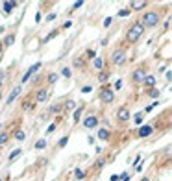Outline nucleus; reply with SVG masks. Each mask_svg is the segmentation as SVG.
Returning a JSON list of instances; mask_svg holds the SVG:
<instances>
[{
	"instance_id": "f257e3e1",
	"label": "nucleus",
	"mask_w": 172,
	"mask_h": 181,
	"mask_svg": "<svg viewBox=\"0 0 172 181\" xmlns=\"http://www.w3.org/2000/svg\"><path fill=\"white\" fill-rule=\"evenodd\" d=\"M143 34H144V26L141 24V20H137V22H133L130 28H128V31H126V41L130 42V45H133V42H137L139 39L143 37Z\"/></svg>"
},
{
	"instance_id": "f03ea898",
	"label": "nucleus",
	"mask_w": 172,
	"mask_h": 181,
	"mask_svg": "<svg viewBox=\"0 0 172 181\" xmlns=\"http://www.w3.org/2000/svg\"><path fill=\"white\" fill-rule=\"evenodd\" d=\"M159 20H161V15L157 11H146L143 15L141 24L143 26H148V28H156V26H159Z\"/></svg>"
},
{
	"instance_id": "7ed1b4c3",
	"label": "nucleus",
	"mask_w": 172,
	"mask_h": 181,
	"mask_svg": "<svg viewBox=\"0 0 172 181\" xmlns=\"http://www.w3.org/2000/svg\"><path fill=\"white\" fill-rule=\"evenodd\" d=\"M126 48H117L113 54H111V63L113 65H124L126 63Z\"/></svg>"
},
{
	"instance_id": "20e7f679",
	"label": "nucleus",
	"mask_w": 172,
	"mask_h": 181,
	"mask_svg": "<svg viewBox=\"0 0 172 181\" xmlns=\"http://www.w3.org/2000/svg\"><path fill=\"white\" fill-rule=\"evenodd\" d=\"M100 100H102V104H111V102L115 100L113 89H109L107 85H104V87L100 89Z\"/></svg>"
},
{
	"instance_id": "39448f33",
	"label": "nucleus",
	"mask_w": 172,
	"mask_h": 181,
	"mask_svg": "<svg viewBox=\"0 0 172 181\" xmlns=\"http://www.w3.org/2000/svg\"><path fill=\"white\" fill-rule=\"evenodd\" d=\"M117 120L119 124H126L130 120V109H128V105H120L119 111H117Z\"/></svg>"
},
{
	"instance_id": "423d86ee",
	"label": "nucleus",
	"mask_w": 172,
	"mask_h": 181,
	"mask_svg": "<svg viewBox=\"0 0 172 181\" xmlns=\"http://www.w3.org/2000/svg\"><path fill=\"white\" fill-rule=\"evenodd\" d=\"M144 76H146V70H144V67H137V69L132 72V81H133V83H143Z\"/></svg>"
},
{
	"instance_id": "0eeeda50",
	"label": "nucleus",
	"mask_w": 172,
	"mask_h": 181,
	"mask_svg": "<svg viewBox=\"0 0 172 181\" xmlns=\"http://www.w3.org/2000/svg\"><path fill=\"white\" fill-rule=\"evenodd\" d=\"M83 127H85V130H93V127H98V116H96V115H89L87 118L83 120Z\"/></svg>"
},
{
	"instance_id": "6e6552de",
	"label": "nucleus",
	"mask_w": 172,
	"mask_h": 181,
	"mask_svg": "<svg viewBox=\"0 0 172 181\" xmlns=\"http://www.w3.org/2000/svg\"><path fill=\"white\" fill-rule=\"evenodd\" d=\"M39 69H41V63H35V65H31V67H30V69L26 70V74L22 76V83H26V81H28V80H30L31 76H34V74H35V72H37Z\"/></svg>"
},
{
	"instance_id": "1a4fd4ad",
	"label": "nucleus",
	"mask_w": 172,
	"mask_h": 181,
	"mask_svg": "<svg viewBox=\"0 0 172 181\" xmlns=\"http://www.w3.org/2000/svg\"><path fill=\"white\" fill-rule=\"evenodd\" d=\"M152 133H154L152 126H143V127H139V131H137V135L141 137V139H146V137H150Z\"/></svg>"
},
{
	"instance_id": "9d476101",
	"label": "nucleus",
	"mask_w": 172,
	"mask_h": 181,
	"mask_svg": "<svg viewBox=\"0 0 172 181\" xmlns=\"http://www.w3.org/2000/svg\"><path fill=\"white\" fill-rule=\"evenodd\" d=\"M143 85L146 89H154L156 87V76H152V74H146L144 80H143Z\"/></svg>"
},
{
	"instance_id": "9b49d317",
	"label": "nucleus",
	"mask_w": 172,
	"mask_h": 181,
	"mask_svg": "<svg viewBox=\"0 0 172 181\" xmlns=\"http://www.w3.org/2000/svg\"><path fill=\"white\" fill-rule=\"evenodd\" d=\"M46 98H48V91L43 87V89H39L37 92H35V102H46Z\"/></svg>"
},
{
	"instance_id": "f8f14e48",
	"label": "nucleus",
	"mask_w": 172,
	"mask_h": 181,
	"mask_svg": "<svg viewBox=\"0 0 172 181\" xmlns=\"http://www.w3.org/2000/svg\"><path fill=\"white\" fill-rule=\"evenodd\" d=\"M17 6H19L17 2H4V15H11Z\"/></svg>"
},
{
	"instance_id": "ddd939ff",
	"label": "nucleus",
	"mask_w": 172,
	"mask_h": 181,
	"mask_svg": "<svg viewBox=\"0 0 172 181\" xmlns=\"http://www.w3.org/2000/svg\"><path fill=\"white\" fill-rule=\"evenodd\" d=\"M109 130H105V127H100V130H98V139L100 141H109Z\"/></svg>"
},
{
	"instance_id": "4468645a",
	"label": "nucleus",
	"mask_w": 172,
	"mask_h": 181,
	"mask_svg": "<svg viewBox=\"0 0 172 181\" xmlns=\"http://www.w3.org/2000/svg\"><path fill=\"white\" fill-rule=\"evenodd\" d=\"M19 94H20V85H17V87H13V91H11V94H9V96H7V104H11L17 96H19Z\"/></svg>"
},
{
	"instance_id": "2eb2a0df",
	"label": "nucleus",
	"mask_w": 172,
	"mask_h": 181,
	"mask_svg": "<svg viewBox=\"0 0 172 181\" xmlns=\"http://www.w3.org/2000/svg\"><path fill=\"white\" fill-rule=\"evenodd\" d=\"M9 139H11V133H7V131H0V146L7 144Z\"/></svg>"
},
{
	"instance_id": "dca6fc26",
	"label": "nucleus",
	"mask_w": 172,
	"mask_h": 181,
	"mask_svg": "<svg viewBox=\"0 0 172 181\" xmlns=\"http://www.w3.org/2000/svg\"><path fill=\"white\" fill-rule=\"evenodd\" d=\"M93 67L96 69V70H104V61H102V57H98V56H96L94 59H93Z\"/></svg>"
},
{
	"instance_id": "f3484780",
	"label": "nucleus",
	"mask_w": 172,
	"mask_h": 181,
	"mask_svg": "<svg viewBox=\"0 0 172 181\" xmlns=\"http://www.w3.org/2000/svg\"><path fill=\"white\" fill-rule=\"evenodd\" d=\"M109 74H111L109 70H100V72H98V81H102V83H104V81H107Z\"/></svg>"
},
{
	"instance_id": "a211bd4d",
	"label": "nucleus",
	"mask_w": 172,
	"mask_h": 181,
	"mask_svg": "<svg viewBox=\"0 0 172 181\" xmlns=\"http://www.w3.org/2000/svg\"><path fill=\"white\" fill-rule=\"evenodd\" d=\"M13 41H15V34H9L6 39H4V42H2V46H11L13 45Z\"/></svg>"
},
{
	"instance_id": "6ab92c4d",
	"label": "nucleus",
	"mask_w": 172,
	"mask_h": 181,
	"mask_svg": "<svg viewBox=\"0 0 172 181\" xmlns=\"http://www.w3.org/2000/svg\"><path fill=\"white\" fill-rule=\"evenodd\" d=\"M143 7H146V2H132V6H130V11H133V9H143Z\"/></svg>"
},
{
	"instance_id": "aec40b11",
	"label": "nucleus",
	"mask_w": 172,
	"mask_h": 181,
	"mask_svg": "<svg viewBox=\"0 0 172 181\" xmlns=\"http://www.w3.org/2000/svg\"><path fill=\"white\" fill-rule=\"evenodd\" d=\"M13 137H15L17 141H24V139H26V133H24V131H22V130H20V127H19V130H17V131L13 133Z\"/></svg>"
},
{
	"instance_id": "412c9836",
	"label": "nucleus",
	"mask_w": 172,
	"mask_h": 181,
	"mask_svg": "<svg viewBox=\"0 0 172 181\" xmlns=\"http://www.w3.org/2000/svg\"><path fill=\"white\" fill-rule=\"evenodd\" d=\"M46 81H48V85H54V83H56L58 81V74H48V76H46Z\"/></svg>"
},
{
	"instance_id": "4be33fe9",
	"label": "nucleus",
	"mask_w": 172,
	"mask_h": 181,
	"mask_svg": "<svg viewBox=\"0 0 172 181\" xmlns=\"http://www.w3.org/2000/svg\"><path fill=\"white\" fill-rule=\"evenodd\" d=\"M35 148H37V150H45V148H46V141L45 139H39L35 142Z\"/></svg>"
},
{
	"instance_id": "5701e85b",
	"label": "nucleus",
	"mask_w": 172,
	"mask_h": 181,
	"mask_svg": "<svg viewBox=\"0 0 172 181\" xmlns=\"http://www.w3.org/2000/svg\"><path fill=\"white\" fill-rule=\"evenodd\" d=\"M61 76H65V78H70V76H72V70H70L69 67H63V69H61Z\"/></svg>"
},
{
	"instance_id": "b1692460",
	"label": "nucleus",
	"mask_w": 172,
	"mask_h": 181,
	"mask_svg": "<svg viewBox=\"0 0 172 181\" xmlns=\"http://www.w3.org/2000/svg\"><path fill=\"white\" fill-rule=\"evenodd\" d=\"M85 57H87V59H94L96 57V52L91 50V48H87V50H85Z\"/></svg>"
},
{
	"instance_id": "393cba45",
	"label": "nucleus",
	"mask_w": 172,
	"mask_h": 181,
	"mask_svg": "<svg viewBox=\"0 0 172 181\" xmlns=\"http://www.w3.org/2000/svg\"><path fill=\"white\" fill-rule=\"evenodd\" d=\"M74 176H76V179H83L85 177V172H83L82 168H76V170H74Z\"/></svg>"
},
{
	"instance_id": "a878e982",
	"label": "nucleus",
	"mask_w": 172,
	"mask_h": 181,
	"mask_svg": "<svg viewBox=\"0 0 172 181\" xmlns=\"http://www.w3.org/2000/svg\"><path fill=\"white\" fill-rule=\"evenodd\" d=\"M56 35H58V30H54V31H50V34H48V35L45 37V41H43V42H48L50 39H54V37H56Z\"/></svg>"
},
{
	"instance_id": "bb28decb",
	"label": "nucleus",
	"mask_w": 172,
	"mask_h": 181,
	"mask_svg": "<svg viewBox=\"0 0 172 181\" xmlns=\"http://www.w3.org/2000/svg\"><path fill=\"white\" fill-rule=\"evenodd\" d=\"M82 111H83V107H78V109H76V113H74V116H72V118H74V122H78V120H80Z\"/></svg>"
},
{
	"instance_id": "cd10ccee",
	"label": "nucleus",
	"mask_w": 172,
	"mask_h": 181,
	"mask_svg": "<svg viewBox=\"0 0 172 181\" xmlns=\"http://www.w3.org/2000/svg\"><path fill=\"white\" fill-rule=\"evenodd\" d=\"M19 155H20V148H17V150H13L11 153H9V161H13V159L19 157Z\"/></svg>"
},
{
	"instance_id": "c85d7f7f",
	"label": "nucleus",
	"mask_w": 172,
	"mask_h": 181,
	"mask_svg": "<svg viewBox=\"0 0 172 181\" xmlns=\"http://www.w3.org/2000/svg\"><path fill=\"white\" fill-rule=\"evenodd\" d=\"M148 96H152V98H159V91H157V89H150V91H148Z\"/></svg>"
},
{
	"instance_id": "c756f323",
	"label": "nucleus",
	"mask_w": 172,
	"mask_h": 181,
	"mask_svg": "<svg viewBox=\"0 0 172 181\" xmlns=\"http://www.w3.org/2000/svg\"><path fill=\"white\" fill-rule=\"evenodd\" d=\"M67 142H69V137L65 135V137H61V139H59V142H58V146H59V148H63V146H65Z\"/></svg>"
},
{
	"instance_id": "7c9ffc66",
	"label": "nucleus",
	"mask_w": 172,
	"mask_h": 181,
	"mask_svg": "<svg viewBox=\"0 0 172 181\" xmlns=\"http://www.w3.org/2000/svg\"><path fill=\"white\" fill-rule=\"evenodd\" d=\"M61 109H63V105H61V104H58V105H52V107H50V111H52V113H59Z\"/></svg>"
},
{
	"instance_id": "2f4dec72",
	"label": "nucleus",
	"mask_w": 172,
	"mask_h": 181,
	"mask_svg": "<svg viewBox=\"0 0 172 181\" xmlns=\"http://www.w3.org/2000/svg\"><path fill=\"white\" fill-rule=\"evenodd\" d=\"M132 11H130V7H124V9H120L119 11V17H126V15H130Z\"/></svg>"
},
{
	"instance_id": "473e14b6",
	"label": "nucleus",
	"mask_w": 172,
	"mask_h": 181,
	"mask_svg": "<svg viewBox=\"0 0 172 181\" xmlns=\"http://www.w3.org/2000/svg\"><path fill=\"white\" fill-rule=\"evenodd\" d=\"M143 116H144L143 113H137V115H135V122H137V124H141V122H143Z\"/></svg>"
},
{
	"instance_id": "72a5a7b5",
	"label": "nucleus",
	"mask_w": 172,
	"mask_h": 181,
	"mask_svg": "<svg viewBox=\"0 0 172 181\" xmlns=\"http://www.w3.org/2000/svg\"><path fill=\"white\" fill-rule=\"evenodd\" d=\"M52 131H56V122L50 124V126H48V130H46V133H52Z\"/></svg>"
},
{
	"instance_id": "f704fd0d",
	"label": "nucleus",
	"mask_w": 172,
	"mask_h": 181,
	"mask_svg": "<svg viewBox=\"0 0 172 181\" xmlns=\"http://www.w3.org/2000/svg\"><path fill=\"white\" fill-rule=\"evenodd\" d=\"M111 20H113V19H111V17H107V19H105V20H104V26H105V28H107V26H109V24H111Z\"/></svg>"
},
{
	"instance_id": "c9c22d12",
	"label": "nucleus",
	"mask_w": 172,
	"mask_h": 181,
	"mask_svg": "<svg viewBox=\"0 0 172 181\" xmlns=\"http://www.w3.org/2000/svg\"><path fill=\"white\" fill-rule=\"evenodd\" d=\"M115 89H122V81H120V80L115 83Z\"/></svg>"
},
{
	"instance_id": "e433bc0d",
	"label": "nucleus",
	"mask_w": 172,
	"mask_h": 181,
	"mask_svg": "<svg viewBox=\"0 0 172 181\" xmlns=\"http://www.w3.org/2000/svg\"><path fill=\"white\" fill-rule=\"evenodd\" d=\"M54 19H56V13H50V15L46 17V20H54Z\"/></svg>"
},
{
	"instance_id": "4c0bfd02",
	"label": "nucleus",
	"mask_w": 172,
	"mask_h": 181,
	"mask_svg": "<svg viewBox=\"0 0 172 181\" xmlns=\"http://www.w3.org/2000/svg\"><path fill=\"white\" fill-rule=\"evenodd\" d=\"M70 26H72V22H70V20H67V22L63 24V28H70Z\"/></svg>"
},
{
	"instance_id": "58836bf2",
	"label": "nucleus",
	"mask_w": 172,
	"mask_h": 181,
	"mask_svg": "<svg viewBox=\"0 0 172 181\" xmlns=\"http://www.w3.org/2000/svg\"><path fill=\"white\" fill-rule=\"evenodd\" d=\"M83 6V2H76V4H74V9H78V7H82Z\"/></svg>"
},
{
	"instance_id": "ea45409f",
	"label": "nucleus",
	"mask_w": 172,
	"mask_h": 181,
	"mask_svg": "<svg viewBox=\"0 0 172 181\" xmlns=\"http://www.w3.org/2000/svg\"><path fill=\"white\" fill-rule=\"evenodd\" d=\"M2 78H4V70H0V83H2Z\"/></svg>"
},
{
	"instance_id": "a19ab883",
	"label": "nucleus",
	"mask_w": 172,
	"mask_h": 181,
	"mask_svg": "<svg viewBox=\"0 0 172 181\" xmlns=\"http://www.w3.org/2000/svg\"><path fill=\"white\" fill-rule=\"evenodd\" d=\"M111 181H119V176H111Z\"/></svg>"
},
{
	"instance_id": "79ce46f5",
	"label": "nucleus",
	"mask_w": 172,
	"mask_h": 181,
	"mask_svg": "<svg viewBox=\"0 0 172 181\" xmlns=\"http://www.w3.org/2000/svg\"><path fill=\"white\" fill-rule=\"evenodd\" d=\"M141 181H150V179H148V177H143V179H141Z\"/></svg>"
},
{
	"instance_id": "37998d69",
	"label": "nucleus",
	"mask_w": 172,
	"mask_h": 181,
	"mask_svg": "<svg viewBox=\"0 0 172 181\" xmlns=\"http://www.w3.org/2000/svg\"><path fill=\"white\" fill-rule=\"evenodd\" d=\"M2 48H4V46H2V42H0V52H2Z\"/></svg>"
},
{
	"instance_id": "c03bdc74",
	"label": "nucleus",
	"mask_w": 172,
	"mask_h": 181,
	"mask_svg": "<svg viewBox=\"0 0 172 181\" xmlns=\"http://www.w3.org/2000/svg\"><path fill=\"white\" fill-rule=\"evenodd\" d=\"M2 31H4V28H2V26H0V34H2Z\"/></svg>"
},
{
	"instance_id": "a18cd8bd",
	"label": "nucleus",
	"mask_w": 172,
	"mask_h": 181,
	"mask_svg": "<svg viewBox=\"0 0 172 181\" xmlns=\"http://www.w3.org/2000/svg\"><path fill=\"white\" fill-rule=\"evenodd\" d=\"M0 100H2V91H0Z\"/></svg>"
},
{
	"instance_id": "49530a36",
	"label": "nucleus",
	"mask_w": 172,
	"mask_h": 181,
	"mask_svg": "<svg viewBox=\"0 0 172 181\" xmlns=\"http://www.w3.org/2000/svg\"><path fill=\"white\" fill-rule=\"evenodd\" d=\"M0 181H2V179H0Z\"/></svg>"
}]
</instances>
